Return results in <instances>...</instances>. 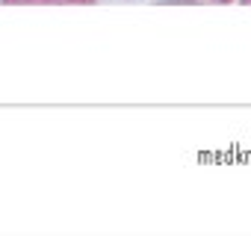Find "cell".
I'll use <instances>...</instances> for the list:
<instances>
[{"instance_id":"6da1fadb","label":"cell","mask_w":251,"mask_h":236,"mask_svg":"<svg viewBox=\"0 0 251 236\" xmlns=\"http://www.w3.org/2000/svg\"><path fill=\"white\" fill-rule=\"evenodd\" d=\"M6 6H30V3H68V6H92L98 0H0Z\"/></svg>"},{"instance_id":"7a4b0ae2","label":"cell","mask_w":251,"mask_h":236,"mask_svg":"<svg viewBox=\"0 0 251 236\" xmlns=\"http://www.w3.org/2000/svg\"><path fill=\"white\" fill-rule=\"evenodd\" d=\"M210 3H233V0H210Z\"/></svg>"},{"instance_id":"3957f363","label":"cell","mask_w":251,"mask_h":236,"mask_svg":"<svg viewBox=\"0 0 251 236\" xmlns=\"http://www.w3.org/2000/svg\"><path fill=\"white\" fill-rule=\"evenodd\" d=\"M239 3H245V6H251V0H239Z\"/></svg>"}]
</instances>
